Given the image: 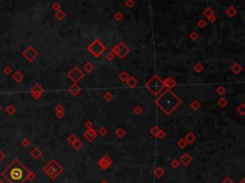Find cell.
<instances>
[{"instance_id":"1","label":"cell","mask_w":245,"mask_h":183,"mask_svg":"<svg viewBox=\"0 0 245 183\" xmlns=\"http://www.w3.org/2000/svg\"><path fill=\"white\" fill-rule=\"evenodd\" d=\"M3 175L9 183H24L29 176V172L19 160H14L3 172Z\"/></svg>"},{"instance_id":"2","label":"cell","mask_w":245,"mask_h":183,"mask_svg":"<svg viewBox=\"0 0 245 183\" xmlns=\"http://www.w3.org/2000/svg\"><path fill=\"white\" fill-rule=\"evenodd\" d=\"M181 104V100L171 90L164 91L156 100V105L159 106L167 115H169L173 110L178 108Z\"/></svg>"},{"instance_id":"3","label":"cell","mask_w":245,"mask_h":183,"mask_svg":"<svg viewBox=\"0 0 245 183\" xmlns=\"http://www.w3.org/2000/svg\"><path fill=\"white\" fill-rule=\"evenodd\" d=\"M164 86H165L164 83H163V81L160 80L157 76L153 77L151 80L149 81V83L146 84V87L152 94H154V95H157V94H159L160 92H161V91L163 90V88H164Z\"/></svg>"},{"instance_id":"4","label":"cell","mask_w":245,"mask_h":183,"mask_svg":"<svg viewBox=\"0 0 245 183\" xmlns=\"http://www.w3.org/2000/svg\"><path fill=\"white\" fill-rule=\"evenodd\" d=\"M97 45H98V42H95L93 44V45H91L92 47H90V51L93 53L94 55L95 56H98L99 54H100V53H102V51L103 50V47L102 46V47H97Z\"/></svg>"},{"instance_id":"5","label":"cell","mask_w":245,"mask_h":183,"mask_svg":"<svg viewBox=\"0 0 245 183\" xmlns=\"http://www.w3.org/2000/svg\"><path fill=\"white\" fill-rule=\"evenodd\" d=\"M3 157H4V155H3V153H1V151H0V161H1V160L3 159Z\"/></svg>"},{"instance_id":"6","label":"cell","mask_w":245,"mask_h":183,"mask_svg":"<svg viewBox=\"0 0 245 183\" xmlns=\"http://www.w3.org/2000/svg\"><path fill=\"white\" fill-rule=\"evenodd\" d=\"M0 183H3V182H2V181H1V180H0Z\"/></svg>"}]
</instances>
